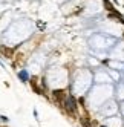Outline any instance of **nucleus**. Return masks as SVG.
Masks as SVG:
<instances>
[{
  "label": "nucleus",
  "mask_w": 124,
  "mask_h": 127,
  "mask_svg": "<svg viewBox=\"0 0 124 127\" xmlns=\"http://www.w3.org/2000/svg\"><path fill=\"white\" fill-rule=\"evenodd\" d=\"M112 96V87L110 86H96L92 89L89 95V103L93 107H101L104 103H107Z\"/></svg>",
  "instance_id": "f257e3e1"
},
{
  "label": "nucleus",
  "mask_w": 124,
  "mask_h": 127,
  "mask_svg": "<svg viewBox=\"0 0 124 127\" xmlns=\"http://www.w3.org/2000/svg\"><path fill=\"white\" fill-rule=\"evenodd\" d=\"M118 112V104L113 101V99H109L107 103H104L101 107H100V113L101 115H104V116H107V118H110V116H115V113Z\"/></svg>",
  "instance_id": "f03ea898"
},
{
  "label": "nucleus",
  "mask_w": 124,
  "mask_h": 127,
  "mask_svg": "<svg viewBox=\"0 0 124 127\" xmlns=\"http://www.w3.org/2000/svg\"><path fill=\"white\" fill-rule=\"evenodd\" d=\"M95 83H98V84H109V83H112V78L107 74L100 72V74L95 75Z\"/></svg>",
  "instance_id": "7ed1b4c3"
},
{
  "label": "nucleus",
  "mask_w": 124,
  "mask_h": 127,
  "mask_svg": "<svg viewBox=\"0 0 124 127\" xmlns=\"http://www.w3.org/2000/svg\"><path fill=\"white\" fill-rule=\"evenodd\" d=\"M121 120L118 116H110V118H107V120L104 121V126L106 127H121Z\"/></svg>",
  "instance_id": "20e7f679"
},
{
  "label": "nucleus",
  "mask_w": 124,
  "mask_h": 127,
  "mask_svg": "<svg viewBox=\"0 0 124 127\" xmlns=\"http://www.w3.org/2000/svg\"><path fill=\"white\" fill-rule=\"evenodd\" d=\"M117 99H120V101H124V83H120L117 86Z\"/></svg>",
  "instance_id": "39448f33"
},
{
  "label": "nucleus",
  "mask_w": 124,
  "mask_h": 127,
  "mask_svg": "<svg viewBox=\"0 0 124 127\" xmlns=\"http://www.w3.org/2000/svg\"><path fill=\"white\" fill-rule=\"evenodd\" d=\"M19 77H20L23 81H28V72H26V70H20V72H19Z\"/></svg>",
  "instance_id": "423d86ee"
},
{
  "label": "nucleus",
  "mask_w": 124,
  "mask_h": 127,
  "mask_svg": "<svg viewBox=\"0 0 124 127\" xmlns=\"http://www.w3.org/2000/svg\"><path fill=\"white\" fill-rule=\"evenodd\" d=\"M121 113H123V115H124V103H123V104H121Z\"/></svg>",
  "instance_id": "0eeeda50"
}]
</instances>
